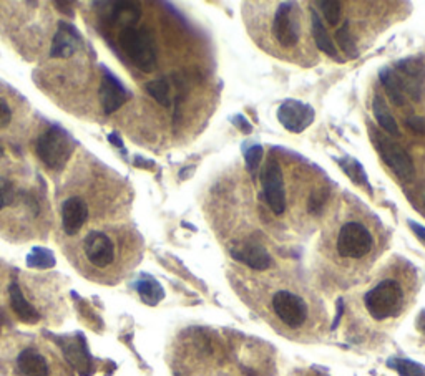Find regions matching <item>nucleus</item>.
I'll return each mask as SVG.
<instances>
[{
    "mask_svg": "<svg viewBox=\"0 0 425 376\" xmlns=\"http://www.w3.org/2000/svg\"><path fill=\"white\" fill-rule=\"evenodd\" d=\"M120 47L141 72L151 73L156 68V47L151 33L145 28L125 27L120 32Z\"/></svg>",
    "mask_w": 425,
    "mask_h": 376,
    "instance_id": "1",
    "label": "nucleus"
},
{
    "mask_svg": "<svg viewBox=\"0 0 425 376\" xmlns=\"http://www.w3.org/2000/svg\"><path fill=\"white\" fill-rule=\"evenodd\" d=\"M402 298L404 293L399 282L387 278V281L379 282L376 287L371 288L364 296V305H366L371 317L381 322V320L394 317L399 312V308L402 305Z\"/></svg>",
    "mask_w": 425,
    "mask_h": 376,
    "instance_id": "2",
    "label": "nucleus"
},
{
    "mask_svg": "<svg viewBox=\"0 0 425 376\" xmlns=\"http://www.w3.org/2000/svg\"><path fill=\"white\" fill-rule=\"evenodd\" d=\"M73 151V140L65 133L62 128H50L40 136L37 143V155L48 167H60L65 166V162Z\"/></svg>",
    "mask_w": 425,
    "mask_h": 376,
    "instance_id": "3",
    "label": "nucleus"
},
{
    "mask_svg": "<svg viewBox=\"0 0 425 376\" xmlns=\"http://www.w3.org/2000/svg\"><path fill=\"white\" fill-rule=\"evenodd\" d=\"M374 143H376V148L382 161L391 167V171L399 179L411 182L416 177V166H414L411 155L397 141L389 138V136H384L382 133H377L374 135Z\"/></svg>",
    "mask_w": 425,
    "mask_h": 376,
    "instance_id": "4",
    "label": "nucleus"
},
{
    "mask_svg": "<svg viewBox=\"0 0 425 376\" xmlns=\"http://www.w3.org/2000/svg\"><path fill=\"white\" fill-rule=\"evenodd\" d=\"M337 252L346 258L366 257L374 247L372 234L361 222H347L341 227L336 242Z\"/></svg>",
    "mask_w": 425,
    "mask_h": 376,
    "instance_id": "5",
    "label": "nucleus"
},
{
    "mask_svg": "<svg viewBox=\"0 0 425 376\" xmlns=\"http://www.w3.org/2000/svg\"><path fill=\"white\" fill-rule=\"evenodd\" d=\"M261 186L262 194L267 206L276 216H281L286 211V191H285V176L280 161L276 157H270L261 171Z\"/></svg>",
    "mask_w": 425,
    "mask_h": 376,
    "instance_id": "6",
    "label": "nucleus"
},
{
    "mask_svg": "<svg viewBox=\"0 0 425 376\" xmlns=\"http://www.w3.org/2000/svg\"><path fill=\"white\" fill-rule=\"evenodd\" d=\"M316 118V111L309 103L301 100H285L277 108V121L282 128L290 133L299 135L312 125Z\"/></svg>",
    "mask_w": 425,
    "mask_h": 376,
    "instance_id": "7",
    "label": "nucleus"
},
{
    "mask_svg": "<svg viewBox=\"0 0 425 376\" xmlns=\"http://www.w3.org/2000/svg\"><path fill=\"white\" fill-rule=\"evenodd\" d=\"M394 70L401 78L404 91L414 101H422L425 95V63L422 60L414 57L397 60Z\"/></svg>",
    "mask_w": 425,
    "mask_h": 376,
    "instance_id": "8",
    "label": "nucleus"
},
{
    "mask_svg": "<svg viewBox=\"0 0 425 376\" xmlns=\"http://www.w3.org/2000/svg\"><path fill=\"white\" fill-rule=\"evenodd\" d=\"M272 310L286 327L299 328L307 318V305L296 293L280 291L272 297Z\"/></svg>",
    "mask_w": 425,
    "mask_h": 376,
    "instance_id": "9",
    "label": "nucleus"
},
{
    "mask_svg": "<svg viewBox=\"0 0 425 376\" xmlns=\"http://www.w3.org/2000/svg\"><path fill=\"white\" fill-rule=\"evenodd\" d=\"M83 252L87 261L100 271L113 266L116 257L113 241L102 231H92L87 234L83 241Z\"/></svg>",
    "mask_w": 425,
    "mask_h": 376,
    "instance_id": "10",
    "label": "nucleus"
},
{
    "mask_svg": "<svg viewBox=\"0 0 425 376\" xmlns=\"http://www.w3.org/2000/svg\"><path fill=\"white\" fill-rule=\"evenodd\" d=\"M272 35L281 47L290 48L299 42V22L295 17V4L282 2L272 19Z\"/></svg>",
    "mask_w": 425,
    "mask_h": 376,
    "instance_id": "11",
    "label": "nucleus"
},
{
    "mask_svg": "<svg viewBox=\"0 0 425 376\" xmlns=\"http://www.w3.org/2000/svg\"><path fill=\"white\" fill-rule=\"evenodd\" d=\"M231 257L240 263H245L252 271H267L272 266V258L266 247L260 242H240L231 247Z\"/></svg>",
    "mask_w": 425,
    "mask_h": 376,
    "instance_id": "12",
    "label": "nucleus"
},
{
    "mask_svg": "<svg viewBox=\"0 0 425 376\" xmlns=\"http://www.w3.org/2000/svg\"><path fill=\"white\" fill-rule=\"evenodd\" d=\"M130 96V91L121 85V81H118V78H116L113 73L106 72L103 75L102 86H100V101H102L106 115L118 110Z\"/></svg>",
    "mask_w": 425,
    "mask_h": 376,
    "instance_id": "13",
    "label": "nucleus"
},
{
    "mask_svg": "<svg viewBox=\"0 0 425 376\" xmlns=\"http://www.w3.org/2000/svg\"><path fill=\"white\" fill-rule=\"evenodd\" d=\"M88 206L82 197L72 196L63 202L62 206V224L63 231L68 236H75L80 232V229L88 221Z\"/></svg>",
    "mask_w": 425,
    "mask_h": 376,
    "instance_id": "14",
    "label": "nucleus"
},
{
    "mask_svg": "<svg viewBox=\"0 0 425 376\" xmlns=\"http://www.w3.org/2000/svg\"><path fill=\"white\" fill-rule=\"evenodd\" d=\"M15 367L20 376H50L48 360L39 350L30 347L17 355Z\"/></svg>",
    "mask_w": 425,
    "mask_h": 376,
    "instance_id": "15",
    "label": "nucleus"
},
{
    "mask_svg": "<svg viewBox=\"0 0 425 376\" xmlns=\"http://www.w3.org/2000/svg\"><path fill=\"white\" fill-rule=\"evenodd\" d=\"M80 47V37L78 32L75 30L72 25L60 24L53 37L52 50H50V55L53 58H70L72 55L77 52Z\"/></svg>",
    "mask_w": 425,
    "mask_h": 376,
    "instance_id": "16",
    "label": "nucleus"
},
{
    "mask_svg": "<svg viewBox=\"0 0 425 376\" xmlns=\"http://www.w3.org/2000/svg\"><path fill=\"white\" fill-rule=\"evenodd\" d=\"M311 27H312V37H314V42L317 45V48L327 55V57L336 58L339 62H342L341 57H339V52L334 45L331 35L327 33L326 27H324L322 19L319 17L317 10L311 9Z\"/></svg>",
    "mask_w": 425,
    "mask_h": 376,
    "instance_id": "17",
    "label": "nucleus"
},
{
    "mask_svg": "<svg viewBox=\"0 0 425 376\" xmlns=\"http://www.w3.org/2000/svg\"><path fill=\"white\" fill-rule=\"evenodd\" d=\"M10 305H12V310L15 315L22 320L25 323H37L40 320V313L34 308V305L27 302V298L24 297L22 291L17 283H12L10 286Z\"/></svg>",
    "mask_w": 425,
    "mask_h": 376,
    "instance_id": "18",
    "label": "nucleus"
},
{
    "mask_svg": "<svg viewBox=\"0 0 425 376\" xmlns=\"http://www.w3.org/2000/svg\"><path fill=\"white\" fill-rule=\"evenodd\" d=\"M379 80H381L389 100H391L396 106H404V103H406V91H404L401 78H399L396 70L391 67L381 68V72H379Z\"/></svg>",
    "mask_w": 425,
    "mask_h": 376,
    "instance_id": "19",
    "label": "nucleus"
},
{
    "mask_svg": "<svg viewBox=\"0 0 425 376\" xmlns=\"http://www.w3.org/2000/svg\"><path fill=\"white\" fill-rule=\"evenodd\" d=\"M372 113H374V118L379 125H381V128L386 131L387 135H391L392 138H401V130H399V125L396 118L392 116V111L389 110V106L381 95H376L374 96V101H372Z\"/></svg>",
    "mask_w": 425,
    "mask_h": 376,
    "instance_id": "20",
    "label": "nucleus"
},
{
    "mask_svg": "<svg viewBox=\"0 0 425 376\" xmlns=\"http://www.w3.org/2000/svg\"><path fill=\"white\" fill-rule=\"evenodd\" d=\"M336 161H337V164L341 166L344 174H346L349 179L354 182V184L366 187L369 192H372V187H371V184H369L367 172H366V169H364V166L361 164V162L356 160V157L344 155L342 157H337Z\"/></svg>",
    "mask_w": 425,
    "mask_h": 376,
    "instance_id": "21",
    "label": "nucleus"
},
{
    "mask_svg": "<svg viewBox=\"0 0 425 376\" xmlns=\"http://www.w3.org/2000/svg\"><path fill=\"white\" fill-rule=\"evenodd\" d=\"M135 287H136V292L140 293L141 301H143L146 305H151V307L158 305L165 298L163 287H161L160 283L150 276L141 277L140 281L135 283Z\"/></svg>",
    "mask_w": 425,
    "mask_h": 376,
    "instance_id": "22",
    "label": "nucleus"
},
{
    "mask_svg": "<svg viewBox=\"0 0 425 376\" xmlns=\"http://www.w3.org/2000/svg\"><path fill=\"white\" fill-rule=\"evenodd\" d=\"M336 42L349 58H357L359 57V50H357L356 42H354V38H352L351 22H349V20H346V22H344L341 27L337 28Z\"/></svg>",
    "mask_w": 425,
    "mask_h": 376,
    "instance_id": "23",
    "label": "nucleus"
},
{
    "mask_svg": "<svg viewBox=\"0 0 425 376\" xmlns=\"http://www.w3.org/2000/svg\"><path fill=\"white\" fill-rule=\"evenodd\" d=\"M389 368H394L399 376H425V367L409 358H391L387 362Z\"/></svg>",
    "mask_w": 425,
    "mask_h": 376,
    "instance_id": "24",
    "label": "nucleus"
},
{
    "mask_svg": "<svg viewBox=\"0 0 425 376\" xmlns=\"http://www.w3.org/2000/svg\"><path fill=\"white\" fill-rule=\"evenodd\" d=\"M146 91H148V95L153 96L161 106H165V108L171 106L170 83L166 81V78H156L153 81H148V83H146Z\"/></svg>",
    "mask_w": 425,
    "mask_h": 376,
    "instance_id": "25",
    "label": "nucleus"
},
{
    "mask_svg": "<svg viewBox=\"0 0 425 376\" xmlns=\"http://www.w3.org/2000/svg\"><path fill=\"white\" fill-rule=\"evenodd\" d=\"M27 266L32 268H50L55 266L53 252L45 247H34L27 256Z\"/></svg>",
    "mask_w": 425,
    "mask_h": 376,
    "instance_id": "26",
    "label": "nucleus"
},
{
    "mask_svg": "<svg viewBox=\"0 0 425 376\" xmlns=\"http://www.w3.org/2000/svg\"><path fill=\"white\" fill-rule=\"evenodd\" d=\"M262 161V146L261 145H251L245 150V164L247 172L252 177H257L260 174V164Z\"/></svg>",
    "mask_w": 425,
    "mask_h": 376,
    "instance_id": "27",
    "label": "nucleus"
},
{
    "mask_svg": "<svg viewBox=\"0 0 425 376\" xmlns=\"http://www.w3.org/2000/svg\"><path fill=\"white\" fill-rule=\"evenodd\" d=\"M317 5L321 7L322 17L326 19V22L329 25H337L342 14V4L337 2V0H322Z\"/></svg>",
    "mask_w": 425,
    "mask_h": 376,
    "instance_id": "28",
    "label": "nucleus"
},
{
    "mask_svg": "<svg viewBox=\"0 0 425 376\" xmlns=\"http://www.w3.org/2000/svg\"><path fill=\"white\" fill-rule=\"evenodd\" d=\"M326 199H327V192L326 191H314L311 192L309 199H307V211H309V214H321L322 209H324V204H326Z\"/></svg>",
    "mask_w": 425,
    "mask_h": 376,
    "instance_id": "29",
    "label": "nucleus"
},
{
    "mask_svg": "<svg viewBox=\"0 0 425 376\" xmlns=\"http://www.w3.org/2000/svg\"><path fill=\"white\" fill-rule=\"evenodd\" d=\"M15 199V187L9 179L0 177V209L5 206H10Z\"/></svg>",
    "mask_w": 425,
    "mask_h": 376,
    "instance_id": "30",
    "label": "nucleus"
},
{
    "mask_svg": "<svg viewBox=\"0 0 425 376\" xmlns=\"http://www.w3.org/2000/svg\"><path fill=\"white\" fill-rule=\"evenodd\" d=\"M14 111L10 108L9 101L0 96V130H7L12 125Z\"/></svg>",
    "mask_w": 425,
    "mask_h": 376,
    "instance_id": "31",
    "label": "nucleus"
},
{
    "mask_svg": "<svg viewBox=\"0 0 425 376\" xmlns=\"http://www.w3.org/2000/svg\"><path fill=\"white\" fill-rule=\"evenodd\" d=\"M230 121L236 126L237 130L241 131V133H245V135H251L252 133V125L246 120V116L236 113V115L230 116Z\"/></svg>",
    "mask_w": 425,
    "mask_h": 376,
    "instance_id": "32",
    "label": "nucleus"
},
{
    "mask_svg": "<svg viewBox=\"0 0 425 376\" xmlns=\"http://www.w3.org/2000/svg\"><path fill=\"white\" fill-rule=\"evenodd\" d=\"M406 125L414 131L416 135H425V118L424 116L414 115L406 120Z\"/></svg>",
    "mask_w": 425,
    "mask_h": 376,
    "instance_id": "33",
    "label": "nucleus"
},
{
    "mask_svg": "<svg viewBox=\"0 0 425 376\" xmlns=\"http://www.w3.org/2000/svg\"><path fill=\"white\" fill-rule=\"evenodd\" d=\"M407 224H409V227H411V231L416 234V237L419 239V241H421L425 246V227L422 224H419V222L412 221V219H409Z\"/></svg>",
    "mask_w": 425,
    "mask_h": 376,
    "instance_id": "34",
    "label": "nucleus"
},
{
    "mask_svg": "<svg viewBox=\"0 0 425 376\" xmlns=\"http://www.w3.org/2000/svg\"><path fill=\"white\" fill-rule=\"evenodd\" d=\"M342 312H344V301H342V298H339V302H337V312H336V317H334V322H332V327H331L332 330L337 328L339 322H341Z\"/></svg>",
    "mask_w": 425,
    "mask_h": 376,
    "instance_id": "35",
    "label": "nucleus"
},
{
    "mask_svg": "<svg viewBox=\"0 0 425 376\" xmlns=\"http://www.w3.org/2000/svg\"><path fill=\"white\" fill-rule=\"evenodd\" d=\"M417 327H419V328H421V330H422V332L425 333V310H424V312L421 313V317H419V318H417Z\"/></svg>",
    "mask_w": 425,
    "mask_h": 376,
    "instance_id": "36",
    "label": "nucleus"
},
{
    "mask_svg": "<svg viewBox=\"0 0 425 376\" xmlns=\"http://www.w3.org/2000/svg\"><path fill=\"white\" fill-rule=\"evenodd\" d=\"M108 138L111 140V143H113V145H116V146H123V145H121V140H118V136H116V133H111V135L108 136Z\"/></svg>",
    "mask_w": 425,
    "mask_h": 376,
    "instance_id": "37",
    "label": "nucleus"
},
{
    "mask_svg": "<svg viewBox=\"0 0 425 376\" xmlns=\"http://www.w3.org/2000/svg\"><path fill=\"white\" fill-rule=\"evenodd\" d=\"M2 155H4V150H2V148H0V157H2Z\"/></svg>",
    "mask_w": 425,
    "mask_h": 376,
    "instance_id": "38",
    "label": "nucleus"
}]
</instances>
